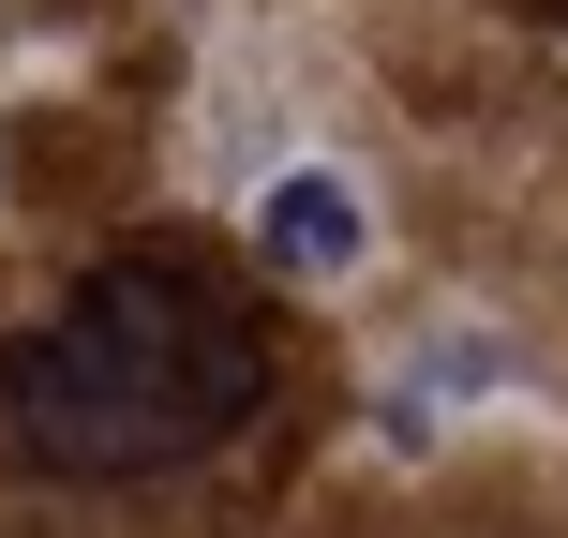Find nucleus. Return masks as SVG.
Instances as JSON below:
<instances>
[{
  "mask_svg": "<svg viewBox=\"0 0 568 538\" xmlns=\"http://www.w3.org/2000/svg\"><path fill=\"white\" fill-rule=\"evenodd\" d=\"M0 404L60 479H135L270 404V329L195 270H90L0 359Z\"/></svg>",
  "mask_w": 568,
  "mask_h": 538,
  "instance_id": "1",
  "label": "nucleus"
},
{
  "mask_svg": "<svg viewBox=\"0 0 568 538\" xmlns=\"http://www.w3.org/2000/svg\"><path fill=\"white\" fill-rule=\"evenodd\" d=\"M255 255L284 270V284H344L374 255V210H359V180L344 165H284L270 195H255Z\"/></svg>",
  "mask_w": 568,
  "mask_h": 538,
  "instance_id": "2",
  "label": "nucleus"
},
{
  "mask_svg": "<svg viewBox=\"0 0 568 538\" xmlns=\"http://www.w3.org/2000/svg\"><path fill=\"white\" fill-rule=\"evenodd\" d=\"M494 374H509V344H494V329H419V404H449V389L479 404Z\"/></svg>",
  "mask_w": 568,
  "mask_h": 538,
  "instance_id": "3",
  "label": "nucleus"
},
{
  "mask_svg": "<svg viewBox=\"0 0 568 538\" xmlns=\"http://www.w3.org/2000/svg\"><path fill=\"white\" fill-rule=\"evenodd\" d=\"M524 16H568V0H524Z\"/></svg>",
  "mask_w": 568,
  "mask_h": 538,
  "instance_id": "4",
  "label": "nucleus"
}]
</instances>
